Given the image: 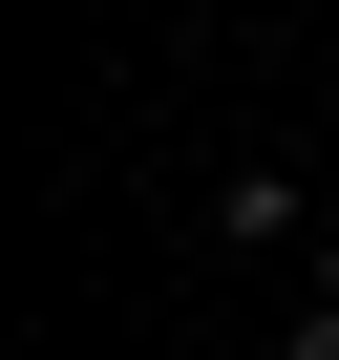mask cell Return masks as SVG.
Wrapping results in <instances>:
<instances>
[{
	"instance_id": "6da1fadb",
	"label": "cell",
	"mask_w": 339,
	"mask_h": 360,
	"mask_svg": "<svg viewBox=\"0 0 339 360\" xmlns=\"http://www.w3.org/2000/svg\"><path fill=\"white\" fill-rule=\"evenodd\" d=\"M212 255H297V276H318V169H297V148H234V169H212Z\"/></svg>"
},
{
	"instance_id": "7a4b0ae2",
	"label": "cell",
	"mask_w": 339,
	"mask_h": 360,
	"mask_svg": "<svg viewBox=\"0 0 339 360\" xmlns=\"http://www.w3.org/2000/svg\"><path fill=\"white\" fill-rule=\"evenodd\" d=\"M276 360H339V233H318V276H297V318H276Z\"/></svg>"
}]
</instances>
